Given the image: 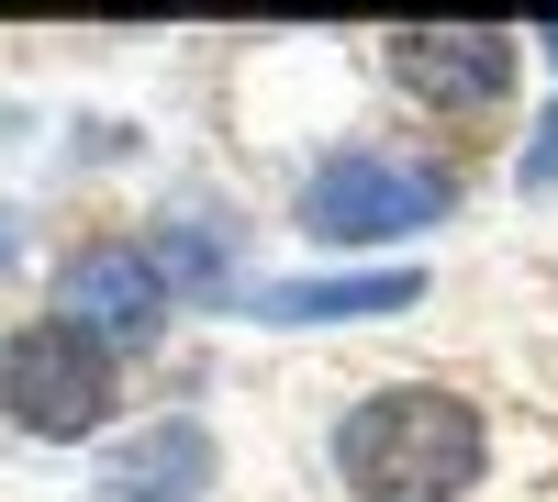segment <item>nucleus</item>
<instances>
[{
    "mask_svg": "<svg viewBox=\"0 0 558 502\" xmlns=\"http://www.w3.org/2000/svg\"><path fill=\"white\" fill-rule=\"evenodd\" d=\"M492 436H481V402H458L436 380H402V391H368L357 414L336 425V469L357 502H458L481 480Z\"/></svg>",
    "mask_w": 558,
    "mask_h": 502,
    "instance_id": "f257e3e1",
    "label": "nucleus"
},
{
    "mask_svg": "<svg viewBox=\"0 0 558 502\" xmlns=\"http://www.w3.org/2000/svg\"><path fill=\"white\" fill-rule=\"evenodd\" d=\"M0 402H12V425L23 436H89L112 414V357L89 346L78 325H23L12 346H0Z\"/></svg>",
    "mask_w": 558,
    "mask_h": 502,
    "instance_id": "f03ea898",
    "label": "nucleus"
},
{
    "mask_svg": "<svg viewBox=\"0 0 558 502\" xmlns=\"http://www.w3.org/2000/svg\"><path fill=\"white\" fill-rule=\"evenodd\" d=\"M302 212H313V235H324V246H368V235H413V223H436V212H447V179H436V168H402V157L347 146V157H324V168H313Z\"/></svg>",
    "mask_w": 558,
    "mask_h": 502,
    "instance_id": "7ed1b4c3",
    "label": "nucleus"
},
{
    "mask_svg": "<svg viewBox=\"0 0 558 502\" xmlns=\"http://www.w3.org/2000/svg\"><path fill=\"white\" fill-rule=\"evenodd\" d=\"M391 78L436 112H492L514 89V34L502 23H402L391 34Z\"/></svg>",
    "mask_w": 558,
    "mask_h": 502,
    "instance_id": "20e7f679",
    "label": "nucleus"
},
{
    "mask_svg": "<svg viewBox=\"0 0 558 502\" xmlns=\"http://www.w3.org/2000/svg\"><path fill=\"white\" fill-rule=\"evenodd\" d=\"M157 313H168V280L146 268V246H78L57 268V325H78L89 346H157Z\"/></svg>",
    "mask_w": 558,
    "mask_h": 502,
    "instance_id": "39448f33",
    "label": "nucleus"
},
{
    "mask_svg": "<svg viewBox=\"0 0 558 502\" xmlns=\"http://www.w3.org/2000/svg\"><path fill=\"white\" fill-rule=\"evenodd\" d=\"M89 502H213V436H202V425L134 436V458L89 491Z\"/></svg>",
    "mask_w": 558,
    "mask_h": 502,
    "instance_id": "423d86ee",
    "label": "nucleus"
},
{
    "mask_svg": "<svg viewBox=\"0 0 558 502\" xmlns=\"http://www.w3.org/2000/svg\"><path fill=\"white\" fill-rule=\"evenodd\" d=\"M413 291V268H368V280H291V291H257L268 325H357V313H402Z\"/></svg>",
    "mask_w": 558,
    "mask_h": 502,
    "instance_id": "0eeeda50",
    "label": "nucleus"
},
{
    "mask_svg": "<svg viewBox=\"0 0 558 502\" xmlns=\"http://www.w3.org/2000/svg\"><path fill=\"white\" fill-rule=\"evenodd\" d=\"M146 268H157V280H191V291H223V268H235V246H213V235H168V246H157Z\"/></svg>",
    "mask_w": 558,
    "mask_h": 502,
    "instance_id": "6e6552de",
    "label": "nucleus"
},
{
    "mask_svg": "<svg viewBox=\"0 0 558 502\" xmlns=\"http://www.w3.org/2000/svg\"><path fill=\"white\" fill-rule=\"evenodd\" d=\"M525 179H536V191H558V112H547V134H536V157H525Z\"/></svg>",
    "mask_w": 558,
    "mask_h": 502,
    "instance_id": "1a4fd4ad",
    "label": "nucleus"
}]
</instances>
